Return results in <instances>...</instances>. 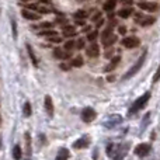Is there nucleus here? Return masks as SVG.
Segmentation results:
<instances>
[{
  "instance_id": "f257e3e1",
  "label": "nucleus",
  "mask_w": 160,
  "mask_h": 160,
  "mask_svg": "<svg viewBox=\"0 0 160 160\" xmlns=\"http://www.w3.org/2000/svg\"><path fill=\"white\" fill-rule=\"evenodd\" d=\"M149 98H150V93H149V91H146L143 96H141L132 104V107H131V110H129V114H135V112H138L139 110H142V108L146 105V102L149 101Z\"/></svg>"
},
{
  "instance_id": "f03ea898",
  "label": "nucleus",
  "mask_w": 160,
  "mask_h": 160,
  "mask_svg": "<svg viewBox=\"0 0 160 160\" xmlns=\"http://www.w3.org/2000/svg\"><path fill=\"white\" fill-rule=\"evenodd\" d=\"M145 59H146V52H143V53H142V56H141V58H139V59H138V61H136V63H135V65H133V66H132V68H131V69H129V70H128V72H127V75H125V76H124V79H128V78H132V76H133V75H135V73H136V72H138V70H139V69H141V68H142V65H143Z\"/></svg>"
},
{
  "instance_id": "7ed1b4c3",
  "label": "nucleus",
  "mask_w": 160,
  "mask_h": 160,
  "mask_svg": "<svg viewBox=\"0 0 160 160\" xmlns=\"http://www.w3.org/2000/svg\"><path fill=\"white\" fill-rule=\"evenodd\" d=\"M122 45L128 49H133V48H138L141 45V39L138 37H127L122 39Z\"/></svg>"
},
{
  "instance_id": "20e7f679",
  "label": "nucleus",
  "mask_w": 160,
  "mask_h": 160,
  "mask_svg": "<svg viewBox=\"0 0 160 160\" xmlns=\"http://www.w3.org/2000/svg\"><path fill=\"white\" fill-rule=\"evenodd\" d=\"M94 118H96V111L91 107H86L84 110L82 111V119L84 122H91Z\"/></svg>"
},
{
  "instance_id": "39448f33",
  "label": "nucleus",
  "mask_w": 160,
  "mask_h": 160,
  "mask_svg": "<svg viewBox=\"0 0 160 160\" xmlns=\"http://www.w3.org/2000/svg\"><path fill=\"white\" fill-rule=\"evenodd\" d=\"M138 6H139V8H141V10L150 11V13H152V11H156L159 8V4L156 2H141Z\"/></svg>"
},
{
  "instance_id": "423d86ee",
  "label": "nucleus",
  "mask_w": 160,
  "mask_h": 160,
  "mask_svg": "<svg viewBox=\"0 0 160 160\" xmlns=\"http://www.w3.org/2000/svg\"><path fill=\"white\" fill-rule=\"evenodd\" d=\"M149 152H150V145L149 143H141V145H138V146L135 148V155L141 156V158L146 156Z\"/></svg>"
},
{
  "instance_id": "0eeeda50",
  "label": "nucleus",
  "mask_w": 160,
  "mask_h": 160,
  "mask_svg": "<svg viewBox=\"0 0 160 160\" xmlns=\"http://www.w3.org/2000/svg\"><path fill=\"white\" fill-rule=\"evenodd\" d=\"M53 56L58 59H61V61H65V59L70 58V52H68V51H62L61 48H55V51H53Z\"/></svg>"
},
{
  "instance_id": "6e6552de",
  "label": "nucleus",
  "mask_w": 160,
  "mask_h": 160,
  "mask_svg": "<svg viewBox=\"0 0 160 160\" xmlns=\"http://www.w3.org/2000/svg\"><path fill=\"white\" fill-rule=\"evenodd\" d=\"M100 55V48L97 44H91L90 47L87 48V56H90V58H97V56Z\"/></svg>"
},
{
  "instance_id": "1a4fd4ad",
  "label": "nucleus",
  "mask_w": 160,
  "mask_h": 160,
  "mask_svg": "<svg viewBox=\"0 0 160 160\" xmlns=\"http://www.w3.org/2000/svg\"><path fill=\"white\" fill-rule=\"evenodd\" d=\"M21 16L24 17V18H27V20H31V21H34V20H38V18H39L38 14L32 13L31 10H27V8H22V10H21Z\"/></svg>"
},
{
  "instance_id": "9d476101",
  "label": "nucleus",
  "mask_w": 160,
  "mask_h": 160,
  "mask_svg": "<svg viewBox=\"0 0 160 160\" xmlns=\"http://www.w3.org/2000/svg\"><path fill=\"white\" fill-rule=\"evenodd\" d=\"M121 62V58H119V55L118 56H114L112 59H111V62L107 65V68H105V72H112L114 69H115L117 66H118V63Z\"/></svg>"
},
{
  "instance_id": "9b49d317",
  "label": "nucleus",
  "mask_w": 160,
  "mask_h": 160,
  "mask_svg": "<svg viewBox=\"0 0 160 160\" xmlns=\"http://www.w3.org/2000/svg\"><path fill=\"white\" fill-rule=\"evenodd\" d=\"M44 104H45V110H47V112L49 114V115H52L53 114V102H52V98H51L49 96L45 97Z\"/></svg>"
},
{
  "instance_id": "f8f14e48",
  "label": "nucleus",
  "mask_w": 160,
  "mask_h": 160,
  "mask_svg": "<svg viewBox=\"0 0 160 160\" xmlns=\"http://www.w3.org/2000/svg\"><path fill=\"white\" fill-rule=\"evenodd\" d=\"M27 52H28V56H30V59H31V62H32V65L34 66H38V59H37V56H35V53H34V49H32V47H31L30 44H27Z\"/></svg>"
},
{
  "instance_id": "ddd939ff",
  "label": "nucleus",
  "mask_w": 160,
  "mask_h": 160,
  "mask_svg": "<svg viewBox=\"0 0 160 160\" xmlns=\"http://www.w3.org/2000/svg\"><path fill=\"white\" fill-rule=\"evenodd\" d=\"M132 13H133V8L132 7H125V8L118 10V17H121V18H129V16Z\"/></svg>"
},
{
  "instance_id": "4468645a",
  "label": "nucleus",
  "mask_w": 160,
  "mask_h": 160,
  "mask_svg": "<svg viewBox=\"0 0 160 160\" xmlns=\"http://www.w3.org/2000/svg\"><path fill=\"white\" fill-rule=\"evenodd\" d=\"M63 35L65 37H73L76 35V30H75V25H66V27H63Z\"/></svg>"
},
{
  "instance_id": "2eb2a0df",
  "label": "nucleus",
  "mask_w": 160,
  "mask_h": 160,
  "mask_svg": "<svg viewBox=\"0 0 160 160\" xmlns=\"http://www.w3.org/2000/svg\"><path fill=\"white\" fill-rule=\"evenodd\" d=\"M117 39H118V37H117V35H114V34H112V35H111V37H108L107 39H104V41H102V45H104L105 48H110L111 45H114V44H115V42H117Z\"/></svg>"
},
{
  "instance_id": "dca6fc26",
  "label": "nucleus",
  "mask_w": 160,
  "mask_h": 160,
  "mask_svg": "<svg viewBox=\"0 0 160 160\" xmlns=\"http://www.w3.org/2000/svg\"><path fill=\"white\" fill-rule=\"evenodd\" d=\"M155 21H156L155 17H143V18L139 21V24H141L142 27H149V25H152Z\"/></svg>"
},
{
  "instance_id": "f3484780",
  "label": "nucleus",
  "mask_w": 160,
  "mask_h": 160,
  "mask_svg": "<svg viewBox=\"0 0 160 160\" xmlns=\"http://www.w3.org/2000/svg\"><path fill=\"white\" fill-rule=\"evenodd\" d=\"M115 6H117V0H107L104 3V6H102V8L105 11H112L115 8Z\"/></svg>"
},
{
  "instance_id": "a211bd4d",
  "label": "nucleus",
  "mask_w": 160,
  "mask_h": 160,
  "mask_svg": "<svg viewBox=\"0 0 160 160\" xmlns=\"http://www.w3.org/2000/svg\"><path fill=\"white\" fill-rule=\"evenodd\" d=\"M68 159H69V150L68 149H61L55 160H68Z\"/></svg>"
},
{
  "instance_id": "6ab92c4d",
  "label": "nucleus",
  "mask_w": 160,
  "mask_h": 160,
  "mask_svg": "<svg viewBox=\"0 0 160 160\" xmlns=\"http://www.w3.org/2000/svg\"><path fill=\"white\" fill-rule=\"evenodd\" d=\"M112 31H114V28L111 27V25H110V27H107V28H105V30L101 32V42L104 41V39H107L108 37H111V35H112Z\"/></svg>"
},
{
  "instance_id": "aec40b11",
  "label": "nucleus",
  "mask_w": 160,
  "mask_h": 160,
  "mask_svg": "<svg viewBox=\"0 0 160 160\" xmlns=\"http://www.w3.org/2000/svg\"><path fill=\"white\" fill-rule=\"evenodd\" d=\"M88 145V141H87V138H82V139H79L78 142H76L73 146L76 148V149H82V148H86Z\"/></svg>"
},
{
  "instance_id": "412c9836",
  "label": "nucleus",
  "mask_w": 160,
  "mask_h": 160,
  "mask_svg": "<svg viewBox=\"0 0 160 160\" xmlns=\"http://www.w3.org/2000/svg\"><path fill=\"white\" fill-rule=\"evenodd\" d=\"M76 47V42L73 41V39H69V41H66L63 44V49L68 51V52H70V51H73V48Z\"/></svg>"
},
{
  "instance_id": "4be33fe9",
  "label": "nucleus",
  "mask_w": 160,
  "mask_h": 160,
  "mask_svg": "<svg viewBox=\"0 0 160 160\" xmlns=\"http://www.w3.org/2000/svg\"><path fill=\"white\" fill-rule=\"evenodd\" d=\"M70 66H73V68L83 66V58H82V56H76L75 59H72V62H70Z\"/></svg>"
},
{
  "instance_id": "5701e85b",
  "label": "nucleus",
  "mask_w": 160,
  "mask_h": 160,
  "mask_svg": "<svg viewBox=\"0 0 160 160\" xmlns=\"http://www.w3.org/2000/svg\"><path fill=\"white\" fill-rule=\"evenodd\" d=\"M13 158H14V160L21 159V148H20L18 145H16V146L13 148Z\"/></svg>"
},
{
  "instance_id": "b1692460",
  "label": "nucleus",
  "mask_w": 160,
  "mask_h": 160,
  "mask_svg": "<svg viewBox=\"0 0 160 160\" xmlns=\"http://www.w3.org/2000/svg\"><path fill=\"white\" fill-rule=\"evenodd\" d=\"M97 37H98V31L94 30V31H90V32L87 34V41L90 42H94L97 39Z\"/></svg>"
},
{
  "instance_id": "393cba45",
  "label": "nucleus",
  "mask_w": 160,
  "mask_h": 160,
  "mask_svg": "<svg viewBox=\"0 0 160 160\" xmlns=\"http://www.w3.org/2000/svg\"><path fill=\"white\" fill-rule=\"evenodd\" d=\"M39 35H42V37H55L56 35V31H53V30H45V31H39Z\"/></svg>"
},
{
  "instance_id": "a878e982",
  "label": "nucleus",
  "mask_w": 160,
  "mask_h": 160,
  "mask_svg": "<svg viewBox=\"0 0 160 160\" xmlns=\"http://www.w3.org/2000/svg\"><path fill=\"white\" fill-rule=\"evenodd\" d=\"M22 112H24V117H30L31 115L32 110H31V104H30V102H25V104H24V110H22Z\"/></svg>"
},
{
  "instance_id": "bb28decb",
  "label": "nucleus",
  "mask_w": 160,
  "mask_h": 160,
  "mask_svg": "<svg viewBox=\"0 0 160 160\" xmlns=\"http://www.w3.org/2000/svg\"><path fill=\"white\" fill-rule=\"evenodd\" d=\"M75 18H76V20H83V18H86V11H84V10L76 11V13H75Z\"/></svg>"
},
{
  "instance_id": "cd10ccee",
  "label": "nucleus",
  "mask_w": 160,
  "mask_h": 160,
  "mask_svg": "<svg viewBox=\"0 0 160 160\" xmlns=\"http://www.w3.org/2000/svg\"><path fill=\"white\" fill-rule=\"evenodd\" d=\"M11 31H13V38H17V24L13 18H11Z\"/></svg>"
},
{
  "instance_id": "c85d7f7f",
  "label": "nucleus",
  "mask_w": 160,
  "mask_h": 160,
  "mask_svg": "<svg viewBox=\"0 0 160 160\" xmlns=\"http://www.w3.org/2000/svg\"><path fill=\"white\" fill-rule=\"evenodd\" d=\"M37 11H38V13H42V14H48V13H51V8L44 7V6H38Z\"/></svg>"
},
{
  "instance_id": "c756f323",
  "label": "nucleus",
  "mask_w": 160,
  "mask_h": 160,
  "mask_svg": "<svg viewBox=\"0 0 160 160\" xmlns=\"http://www.w3.org/2000/svg\"><path fill=\"white\" fill-rule=\"evenodd\" d=\"M32 28H47V30H49V28H52V22H41L38 27H32Z\"/></svg>"
},
{
  "instance_id": "7c9ffc66",
  "label": "nucleus",
  "mask_w": 160,
  "mask_h": 160,
  "mask_svg": "<svg viewBox=\"0 0 160 160\" xmlns=\"http://www.w3.org/2000/svg\"><path fill=\"white\" fill-rule=\"evenodd\" d=\"M76 48H78V49H83V48H84V39L83 38L78 39V41H76Z\"/></svg>"
},
{
  "instance_id": "2f4dec72",
  "label": "nucleus",
  "mask_w": 160,
  "mask_h": 160,
  "mask_svg": "<svg viewBox=\"0 0 160 160\" xmlns=\"http://www.w3.org/2000/svg\"><path fill=\"white\" fill-rule=\"evenodd\" d=\"M100 18H101V13H100V11H97V13L93 14V17H91V20H93L94 22H96V21H100Z\"/></svg>"
},
{
  "instance_id": "473e14b6",
  "label": "nucleus",
  "mask_w": 160,
  "mask_h": 160,
  "mask_svg": "<svg viewBox=\"0 0 160 160\" xmlns=\"http://www.w3.org/2000/svg\"><path fill=\"white\" fill-rule=\"evenodd\" d=\"M114 51H115V49H112V48H110V49H108V51H105L104 56H105V58H111V56L114 55Z\"/></svg>"
},
{
  "instance_id": "72a5a7b5",
  "label": "nucleus",
  "mask_w": 160,
  "mask_h": 160,
  "mask_svg": "<svg viewBox=\"0 0 160 160\" xmlns=\"http://www.w3.org/2000/svg\"><path fill=\"white\" fill-rule=\"evenodd\" d=\"M159 79H160V65H159V68H158V70H156V75H155V78H153V82H159Z\"/></svg>"
},
{
  "instance_id": "f704fd0d",
  "label": "nucleus",
  "mask_w": 160,
  "mask_h": 160,
  "mask_svg": "<svg viewBox=\"0 0 160 160\" xmlns=\"http://www.w3.org/2000/svg\"><path fill=\"white\" fill-rule=\"evenodd\" d=\"M49 41L51 42H56V44H58V42H62V38H59V37H51V38H49Z\"/></svg>"
},
{
  "instance_id": "c9c22d12",
  "label": "nucleus",
  "mask_w": 160,
  "mask_h": 160,
  "mask_svg": "<svg viewBox=\"0 0 160 160\" xmlns=\"http://www.w3.org/2000/svg\"><path fill=\"white\" fill-rule=\"evenodd\" d=\"M118 32L121 34V35H124V34L127 32V27H124V25H121V27H119V30H118Z\"/></svg>"
},
{
  "instance_id": "e433bc0d",
  "label": "nucleus",
  "mask_w": 160,
  "mask_h": 160,
  "mask_svg": "<svg viewBox=\"0 0 160 160\" xmlns=\"http://www.w3.org/2000/svg\"><path fill=\"white\" fill-rule=\"evenodd\" d=\"M143 17H145V16H143V14H142V13H136V21L139 22L142 18H143Z\"/></svg>"
},
{
  "instance_id": "4c0bfd02",
  "label": "nucleus",
  "mask_w": 160,
  "mask_h": 160,
  "mask_svg": "<svg viewBox=\"0 0 160 160\" xmlns=\"http://www.w3.org/2000/svg\"><path fill=\"white\" fill-rule=\"evenodd\" d=\"M90 31H91V27H90V25H86V27L84 28H83V32H90Z\"/></svg>"
},
{
  "instance_id": "58836bf2",
  "label": "nucleus",
  "mask_w": 160,
  "mask_h": 160,
  "mask_svg": "<svg viewBox=\"0 0 160 160\" xmlns=\"http://www.w3.org/2000/svg\"><path fill=\"white\" fill-rule=\"evenodd\" d=\"M61 69H63V70H68V69H69V66H68L66 63H61Z\"/></svg>"
},
{
  "instance_id": "ea45409f",
  "label": "nucleus",
  "mask_w": 160,
  "mask_h": 160,
  "mask_svg": "<svg viewBox=\"0 0 160 160\" xmlns=\"http://www.w3.org/2000/svg\"><path fill=\"white\" fill-rule=\"evenodd\" d=\"M56 21H58L59 24H62V22H66V20H65V18H61V17H58V20H56Z\"/></svg>"
},
{
  "instance_id": "a19ab883",
  "label": "nucleus",
  "mask_w": 160,
  "mask_h": 160,
  "mask_svg": "<svg viewBox=\"0 0 160 160\" xmlns=\"http://www.w3.org/2000/svg\"><path fill=\"white\" fill-rule=\"evenodd\" d=\"M76 22H78L79 25H83V24H84V21H83V20H76Z\"/></svg>"
},
{
  "instance_id": "79ce46f5",
  "label": "nucleus",
  "mask_w": 160,
  "mask_h": 160,
  "mask_svg": "<svg viewBox=\"0 0 160 160\" xmlns=\"http://www.w3.org/2000/svg\"><path fill=\"white\" fill-rule=\"evenodd\" d=\"M39 2H42V3H48V0H39Z\"/></svg>"
},
{
  "instance_id": "37998d69",
  "label": "nucleus",
  "mask_w": 160,
  "mask_h": 160,
  "mask_svg": "<svg viewBox=\"0 0 160 160\" xmlns=\"http://www.w3.org/2000/svg\"><path fill=\"white\" fill-rule=\"evenodd\" d=\"M21 2H28V0H21Z\"/></svg>"
}]
</instances>
